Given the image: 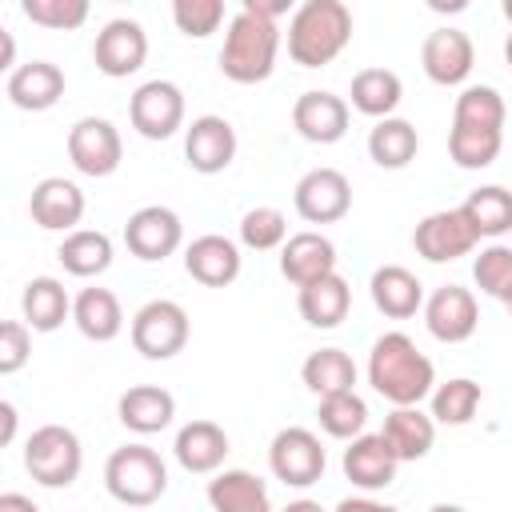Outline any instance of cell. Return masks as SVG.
<instances>
[{
    "mask_svg": "<svg viewBox=\"0 0 512 512\" xmlns=\"http://www.w3.org/2000/svg\"><path fill=\"white\" fill-rule=\"evenodd\" d=\"M368 384L392 408H416L432 396L436 368L408 332H384L368 352Z\"/></svg>",
    "mask_w": 512,
    "mask_h": 512,
    "instance_id": "obj_1",
    "label": "cell"
},
{
    "mask_svg": "<svg viewBox=\"0 0 512 512\" xmlns=\"http://www.w3.org/2000/svg\"><path fill=\"white\" fill-rule=\"evenodd\" d=\"M352 40V8L344 0H304L288 20V56L300 68L332 64Z\"/></svg>",
    "mask_w": 512,
    "mask_h": 512,
    "instance_id": "obj_2",
    "label": "cell"
},
{
    "mask_svg": "<svg viewBox=\"0 0 512 512\" xmlns=\"http://www.w3.org/2000/svg\"><path fill=\"white\" fill-rule=\"evenodd\" d=\"M276 52H280V28L276 20H264L256 12H236L224 32L220 48V72L232 84H260L276 72Z\"/></svg>",
    "mask_w": 512,
    "mask_h": 512,
    "instance_id": "obj_3",
    "label": "cell"
},
{
    "mask_svg": "<svg viewBox=\"0 0 512 512\" xmlns=\"http://www.w3.org/2000/svg\"><path fill=\"white\" fill-rule=\"evenodd\" d=\"M104 488L124 508H148L168 492V464L148 444H124L104 464Z\"/></svg>",
    "mask_w": 512,
    "mask_h": 512,
    "instance_id": "obj_4",
    "label": "cell"
},
{
    "mask_svg": "<svg viewBox=\"0 0 512 512\" xmlns=\"http://www.w3.org/2000/svg\"><path fill=\"white\" fill-rule=\"evenodd\" d=\"M24 468L44 488H68L84 468L80 436L64 424H40L24 440Z\"/></svg>",
    "mask_w": 512,
    "mask_h": 512,
    "instance_id": "obj_5",
    "label": "cell"
},
{
    "mask_svg": "<svg viewBox=\"0 0 512 512\" xmlns=\"http://www.w3.org/2000/svg\"><path fill=\"white\" fill-rule=\"evenodd\" d=\"M188 312L176 304V300H148L144 308H136L132 316V348L144 356V360H172L176 352H184L188 344Z\"/></svg>",
    "mask_w": 512,
    "mask_h": 512,
    "instance_id": "obj_6",
    "label": "cell"
},
{
    "mask_svg": "<svg viewBox=\"0 0 512 512\" xmlns=\"http://www.w3.org/2000/svg\"><path fill=\"white\" fill-rule=\"evenodd\" d=\"M324 464H328L324 460V444H320V436L312 428H300V424L280 428L272 436V444H268V468L288 488L316 484L324 476Z\"/></svg>",
    "mask_w": 512,
    "mask_h": 512,
    "instance_id": "obj_7",
    "label": "cell"
},
{
    "mask_svg": "<svg viewBox=\"0 0 512 512\" xmlns=\"http://www.w3.org/2000/svg\"><path fill=\"white\" fill-rule=\"evenodd\" d=\"M68 160L80 176H112L124 160V140L116 124L104 116H80L68 128Z\"/></svg>",
    "mask_w": 512,
    "mask_h": 512,
    "instance_id": "obj_8",
    "label": "cell"
},
{
    "mask_svg": "<svg viewBox=\"0 0 512 512\" xmlns=\"http://www.w3.org/2000/svg\"><path fill=\"white\" fill-rule=\"evenodd\" d=\"M128 120L144 140H168L184 128V92L172 80H144L128 100Z\"/></svg>",
    "mask_w": 512,
    "mask_h": 512,
    "instance_id": "obj_9",
    "label": "cell"
},
{
    "mask_svg": "<svg viewBox=\"0 0 512 512\" xmlns=\"http://www.w3.org/2000/svg\"><path fill=\"white\" fill-rule=\"evenodd\" d=\"M480 236L476 228L468 224L464 208H440V212H428L416 232H412V248L416 256H424L428 264H452L468 252H476Z\"/></svg>",
    "mask_w": 512,
    "mask_h": 512,
    "instance_id": "obj_10",
    "label": "cell"
},
{
    "mask_svg": "<svg viewBox=\"0 0 512 512\" xmlns=\"http://www.w3.org/2000/svg\"><path fill=\"white\" fill-rule=\"evenodd\" d=\"M292 204L308 224H336L352 212V184L340 168H308L296 180Z\"/></svg>",
    "mask_w": 512,
    "mask_h": 512,
    "instance_id": "obj_11",
    "label": "cell"
},
{
    "mask_svg": "<svg viewBox=\"0 0 512 512\" xmlns=\"http://www.w3.org/2000/svg\"><path fill=\"white\" fill-rule=\"evenodd\" d=\"M124 244H128V252H132L136 260L156 264V260L172 256V252L184 244V220H180L168 204H144V208H136V212L128 216V224H124Z\"/></svg>",
    "mask_w": 512,
    "mask_h": 512,
    "instance_id": "obj_12",
    "label": "cell"
},
{
    "mask_svg": "<svg viewBox=\"0 0 512 512\" xmlns=\"http://www.w3.org/2000/svg\"><path fill=\"white\" fill-rule=\"evenodd\" d=\"M92 60H96V68H100L104 76H112V80H124V76L140 72L144 60H148V32H144V24H136V20H128V16L108 20V24L96 32Z\"/></svg>",
    "mask_w": 512,
    "mask_h": 512,
    "instance_id": "obj_13",
    "label": "cell"
},
{
    "mask_svg": "<svg viewBox=\"0 0 512 512\" xmlns=\"http://www.w3.org/2000/svg\"><path fill=\"white\" fill-rule=\"evenodd\" d=\"M236 148H240L236 128H232L224 116H216V112L196 116V120L184 128V160H188V168L200 172V176L224 172V168L236 160Z\"/></svg>",
    "mask_w": 512,
    "mask_h": 512,
    "instance_id": "obj_14",
    "label": "cell"
},
{
    "mask_svg": "<svg viewBox=\"0 0 512 512\" xmlns=\"http://www.w3.org/2000/svg\"><path fill=\"white\" fill-rule=\"evenodd\" d=\"M472 64H476V44L460 28H436L420 44V68L432 84H444V88L464 84L472 76Z\"/></svg>",
    "mask_w": 512,
    "mask_h": 512,
    "instance_id": "obj_15",
    "label": "cell"
},
{
    "mask_svg": "<svg viewBox=\"0 0 512 512\" xmlns=\"http://www.w3.org/2000/svg\"><path fill=\"white\" fill-rule=\"evenodd\" d=\"M424 324L440 344H464L480 324V304L468 288L444 284L424 300Z\"/></svg>",
    "mask_w": 512,
    "mask_h": 512,
    "instance_id": "obj_16",
    "label": "cell"
},
{
    "mask_svg": "<svg viewBox=\"0 0 512 512\" xmlns=\"http://www.w3.org/2000/svg\"><path fill=\"white\" fill-rule=\"evenodd\" d=\"M340 468L360 492H380V488H388L396 480L400 456L392 452V444L380 432H364V436L348 440V448L340 456Z\"/></svg>",
    "mask_w": 512,
    "mask_h": 512,
    "instance_id": "obj_17",
    "label": "cell"
},
{
    "mask_svg": "<svg viewBox=\"0 0 512 512\" xmlns=\"http://www.w3.org/2000/svg\"><path fill=\"white\" fill-rule=\"evenodd\" d=\"M348 100L324 88L300 92L292 104V128L308 140V144H336L348 132Z\"/></svg>",
    "mask_w": 512,
    "mask_h": 512,
    "instance_id": "obj_18",
    "label": "cell"
},
{
    "mask_svg": "<svg viewBox=\"0 0 512 512\" xmlns=\"http://www.w3.org/2000/svg\"><path fill=\"white\" fill-rule=\"evenodd\" d=\"M84 208H88V200H84L80 184H72L64 176H44L28 196V212L44 232H64V236L76 232V224L84 220Z\"/></svg>",
    "mask_w": 512,
    "mask_h": 512,
    "instance_id": "obj_19",
    "label": "cell"
},
{
    "mask_svg": "<svg viewBox=\"0 0 512 512\" xmlns=\"http://www.w3.org/2000/svg\"><path fill=\"white\" fill-rule=\"evenodd\" d=\"M240 264H244V256H240L236 240H228L220 232H204L184 248V272L204 288H228L240 276Z\"/></svg>",
    "mask_w": 512,
    "mask_h": 512,
    "instance_id": "obj_20",
    "label": "cell"
},
{
    "mask_svg": "<svg viewBox=\"0 0 512 512\" xmlns=\"http://www.w3.org/2000/svg\"><path fill=\"white\" fill-rule=\"evenodd\" d=\"M280 272L296 288L316 284V280H324V276L336 272V244L324 232H312V228L308 232H296L280 248Z\"/></svg>",
    "mask_w": 512,
    "mask_h": 512,
    "instance_id": "obj_21",
    "label": "cell"
},
{
    "mask_svg": "<svg viewBox=\"0 0 512 512\" xmlns=\"http://www.w3.org/2000/svg\"><path fill=\"white\" fill-rule=\"evenodd\" d=\"M176 464L184 472H196V476H212L224 468L228 460V432L216 424V420H188L180 432H176Z\"/></svg>",
    "mask_w": 512,
    "mask_h": 512,
    "instance_id": "obj_22",
    "label": "cell"
},
{
    "mask_svg": "<svg viewBox=\"0 0 512 512\" xmlns=\"http://www.w3.org/2000/svg\"><path fill=\"white\" fill-rule=\"evenodd\" d=\"M64 84L68 80H64L60 64H52V60H28L16 72H8L4 92H8V100L20 112H48L64 96Z\"/></svg>",
    "mask_w": 512,
    "mask_h": 512,
    "instance_id": "obj_23",
    "label": "cell"
},
{
    "mask_svg": "<svg viewBox=\"0 0 512 512\" xmlns=\"http://www.w3.org/2000/svg\"><path fill=\"white\" fill-rule=\"evenodd\" d=\"M116 416L128 432L136 436H152V432H164L176 416V396L160 384H132L120 400H116Z\"/></svg>",
    "mask_w": 512,
    "mask_h": 512,
    "instance_id": "obj_24",
    "label": "cell"
},
{
    "mask_svg": "<svg viewBox=\"0 0 512 512\" xmlns=\"http://www.w3.org/2000/svg\"><path fill=\"white\" fill-rule=\"evenodd\" d=\"M368 292H372V304L392 320H408L424 308V284L404 264H380L368 280Z\"/></svg>",
    "mask_w": 512,
    "mask_h": 512,
    "instance_id": "obj_25",
    "label": "cell"
},
{
    "mask_svg": "<svg viewBox=\"0 0 512 512\" xmlns=\"http://www.w3.org/2000/svg\"><path fill=\"white\" fill-rule=\"evenodd\" d=\"M208 504L212 512H276L268 484L248 468H224L208 480Z\"/></svg>",
    "mask_w": 512,
    "mask_h": 512,
    "instance_id": "obj_26",
    "label": "cell"
},
{
    "mask_svg": "<svg viewBox=\"0 0 512 512\" xmlns=\"http://www.w3.org/2000/svg\"><path fill=\"white\" fill-rule=\"evenodd\" d=\"M72 324L80 328V336L108 344L124 332V308L108 288H80L72 296Z\"/></svg>",
    "mask_w": 512,
    "mask_h": 512,
    "instance_id": "obj_27",
    "label": "cell"
},
{
    "mask_svg": "<svg viewBox=\"0 0 512 512\" xmlns=\"http://www.w3.org/2000/svg\"><path fill=\"white\" fill-rule=\"evenodd\" d=\"M20 312L32 332H56L72 316V296L56 276H32L20 292Z\"/></svg>",
    "mask_w": 512,
    "mask_h": 512,
    "instance_id": "obj_28",
    "label": "cell"
},
{
    "mask_svg": "<svg viewBox=\"0 0 512 512\" xmlns=\"http://www.w3.org/2000/svg\"><path fill=\"white\" fill-rule=\"evenodd\" d=\"M380 436L392 444V452L400 456V464L424 460L432 452V444H436V420H432V412H420V404L416 408H392L384 416Z\"/></svg>",
    "mask_w": 512,
    "mask_h": 512,
    "instance_id": "obj_29",
    "label": "cell"
},
{
    "mask_svg": "<svg viewBox=\"0 0 512 512\" xmlns=\"http://www.w3.org/2000/svg\"><path fill=\"white\" fill-rule=\"evenodd\" d=\"M296 308L312 328H336L352 308V288H348V280L340 272H332V276H324L316 284L296 288Z\"/></svg>",
    "mask_w": 512,
    "mask_h": 512,
    "instance_id": "obj_30",
    "label": "cell"
},
{
    "mask_svg": "<svg viewBox=\"0 0 512 512\" xmlns=\"http://www.w3.org/2000/svg\"><path fill=\"white\" fill-rule=\"evenodd\" d=\"M348 96H352L356 112H364L372 120H388L404 100V84H400V76L392 68H360L352 76Z\"/></svg>",
    "mask_w": 512,
    "mask_h": 512,
    "instance_id": "obj_31",
    "label": "cell"
},
{
    "mask_svg": "<svg viewBox=\"0 0 512 512\" xmlns=\"http://www.w3.org/2000/svg\"><path fill=\"white\" fill-rule=\"evenodd\" d=\"M420 152V132L412 128V120L404 116H388V120H376L372 132H368V156L372 164L396 172V168H408Z\"/></svg>",
    "mask_w": 512,
    "mask_h": 512,
    "instance_id": "obj_32",
    "label": "cell"
},
{
    "mask_svg": "<svg viewBox=\"0 0 512 512\" xmlns=\"http://www.w3.org/2000/svg\"><path fill=\"white\" fill-rule=\"evenodd\" d=\"M300 380L312 396H336V392H356V360L344 348H316L300 364Z\"/></svg>",
    "mask_w": 512,
    "mask_h": 512,
    "instance_id": "obj_33",
    "label": "cell"
},
{
    "mask_svg": "<svg viewBox=\"0 0 512 512\" xmlns=\"http://www.w3.org/2000/svg\"><path fill=\"white\" fill-rule=\"evenodd\" d=\"M56 260L64 264L68 276H80V280L100 276V272H108V264H112V240H108V232H100V228H76V232H68V236L60 240Z\"/></svg>",
    "mask_w": 512,
    "mask_h": 512,
    "instance_id": "obj_34",
    "label": "cell"
},
{
    "mask_svg": "<svg viewBox=\"0 0 512 512\" xmlns=\"http://www.w3.org/2000/svg\"><path fill=\"white\" fill-rule=\"evenodd\" d=\"M460 208L480 240H500L504 232H512V192L504 184H484V188L468 192V200Z\"/></svg>",
    "mask_w": 512,
    "mask_h": 512,
    "instance_id": "obj_35",
    "label": "cell"
},
{
    "mask_svg": "<svg viewBox=\"0 0 512 512\" xmlns=\"http://www.w3.org/2000/svg\"><path fill=\"white\" fill-rule=\"evenodd\" d=\"M504 96L492 84H468L456 104H452V128H472V132H504Z\"/></svg>",
    "mask_w": 512,
    "mask_h": 512,
    "instance_id": "obj_36",
    "label": "cell"
},
{
    "mask_svg": "<svg viewBox=\"0 0 512 512\" xmlns=\"http://www.w3.org/2000/svg\"><path fill=\"white\" fill-rule=\"evenodd\" d=\"M480 400H484V388L468 376H452L444 384L432 388L428 404H432V420L436 424H448V428H460V424H472V416L480 412Z\"/></svg>",
    "mask_w": 512,
    "mask_h": 512,
    "instance_id": "obj_37",
    "label": "cell"
},
{
    "mask_svg": "<svg viewBox=\"0 0 512 512\" xmlns=\"http://www.w3.org/2000/svg\"><path fill=\"white\" fill-rule=\"evenodd\" d=\"M316 420L332 440H356V436H364L368 404L360 392H336L316 404Z\"/></svg>",
    "mask_w": 512,
    "mask_h": 512,
    "instance_id": "obj_38",
    "label": "cell"
},
{
    "mask_svg": "<svg viewBox=\"0 0 512 512\" xmlns=\"http://www.w3.org/2000/svg\"><path fill=\"white\" fill-rule=\"evenodd\" d=\"M504 148V132H472V128H448V156L464 172L488 168Z\"/></svg>",
    "mask_w": 512,
    "mask_h": 512,
    "instance_id": "obj_39",
    "label": "cell"
},
{
    "mask_svg": "<svg viewBox=\"0 0 512 512\" xmlns=\"http://www.w3.org/2000/svg\"><path fill=\"white\" fill-rule=\"evenodd\" d=\"M288 240V216L272 204H256L240 216V244L252 248V252H272V248H284Z\"/></svg>",
    "mask_w": 512,
    "mask_h": 512,
    "instance_id": "obj_40",
    "label": "cell"
},
{
    "mask_svg": "<svg viewBox=\"0 0 512 512\" xmlns=\"http://www.w3.org/2000/svg\"><path fill=\"white\" fill-rule=\"evenodd\" d=\"M472 280L484 296L492 300H508L512 296V248L508 244H488L480 248V256L472 260Z\"/></svg>",
    "mask_w": 512,
    "mask_h": 512,
    "instance_id": "obj_41",
    "label": "cell"
},
{
    "mask_svg": "<svg viewBox=\"0 0 512 512\" xmlns=\"http://www.w3.org/2000/svg\"><path fill=\"white\" fill-rule=\"evenodd\" d=\"M20 12L40 28L72 32V28H80L88 20V0H24Z\"/></svg>",
    "mask_w": 512,
    "mask_h": 512,
    "instance_id": "obj_42",
    "label": "cell"
},
{
    "mask_svg": "<svg viewBox=\"0 0 512 512\" xmlns=\"http://www.w3.org/2000/svg\"><path fill=\"white\" fill-rule=\"evenodd\" d=\"M172 20L184 36L204 40L224 24V0H176L172 4Z\"/></svg>",
    "mask_w": 512,
    "mask_h": 512,
    "instance_id": "obj_43",
    "label": "cell"
},
{
    "mask_svg": "<svg viewBox=\"0 0 512 512\" xmlns=\"http://www.w3.org/2000/svg\"><path fill=\"white\" fill-rule=\"evenodd\" d=\"M32 356V328L24 320L0 324V376H16Z\"/></svg>",
    "mask_w": 512,
    "mask_h": 512,
    "instance_id": "obj_44",
    "label": "cell"
},
{
    "mask_svg": "<svg viewBox=\"0 0 512 512\" xmlns=\"http://www.w3.org/2000/svg\"><path fill=\"white\" fill-rule=\"evenodd\" d=\"M336 512H400V508L384 504V500H372V496H344L336 504Z\"/></svg>",
    "mask_w": 512,
    "mask_h": 512,
    "instance_id": "obj_45",
    "label": "cell"
},
{
    "mask_svg": "<svg viewBox=\"0 0 512 512\" xmlns=\"http://www.w3.org/2000/svg\"><path fill=\"white\" fill-rule=\"evenodd\" d=\"M240 8H244V12H256V16H264V20H280V16H284L292 4H288V0H244Z\"/></svg>",
    "mask_w": 512,
    "mask_h": 512,
    "instance_id": "obj_46",
    "label": "cell"
},
{
    "mask_svg": "<svg viewBox=\"0 0 512 512\" xmlns=\"http://www.w3.org/2000/svg\"><path fill=\"white\" fill-rule=\"evenodd\" d=\"M0 420H4L0 444H12V436H16V404H12V400H0Z\"/></svg>",
    "mask_w": 512,
    "mask_h": 512,
    "instance_id": "obj_47",
    "label": "cell"
},
{
    "mask_svg": "<svg viewBox=\"0 0 512 512\" xmlns=\"http://www.w3.org/2000/svg\"><path fill=\"white\" fill-rule=\"evenodd\" d=\"M0 512H40L24 492H4L0 496Z\"/></svg>",
    "mask_w": 512,
    "mask_h": 512,
    "instance_id": "obj_48",
    "label": "cell"
},
{
    "mask_svg": "<svg viewBox=\"0 0 512 512\" xmlns=\"http://www.w3.org/2000/svg\"><path fill=\"white\" fill-rule=\"evenodd\" d=\"M280 512H324L316 500H292L288 508H280Z\"/></svg>",
    "mask_w": 512,
    "mask_h": 512,
    "instance_id": "obj_49",
    "label": "cell"
},
{
    "mask_svg": "<svg viewBox=\"0 0 512 512\" xmlns=\"http://www.w3.org/2000/svg\"><path fill=\"white\" fill-rule=\"evenodd\" d=\"M428 512H464V508H460V504H432Z\"/></svg>",
    "mask_w": 512,
    "mask_h": 512,
    "instance_id": "obj_50",
    "label": "cell"
},
{
    "mask_svg": "<svg viewBox=\"0 0 512 512\" xmlns=\"http://www.w3.org/2000/svg\"><path fill=\"white\" fill-rule=\"evenodd\" d=\"M504 60H508V68H512V32H508V40H504Z\"/></svg>",
    "mask_w": 512,
    "mask_h": 512,
    "instance_id": "obj_51",
    "label": "cell"
},
{
    "mask_svg": "<svg viewBox=\"0 0 512 512\" xmlns=\"http://www.w3.org/2000/svg\"><path fill=\"white\" fill-rule=\"evenodd\" d=\"M500 12H504V20L512 24V0H504V4H500Z\"/></svg>",
    "mask_w": 512,
    "mask_h": 512,
    "instance_id": "obj_52",
    "label": "cell"
},
{
    "mask_svg": "<svg viewBox=\"0 0 512 512\" xmlns=\"http://www.w3.org/2000/svg\"><path fill=\"white\" fill-rule=\"evenodd\" d=\"M504 308H508V316H512V296H508V300H504Z\"/></svg>",
    "mask_w": 512,
    "mask_h": 512,
    "instance_id": "obj_53",
    "label": "cell"
}]
</instances>
